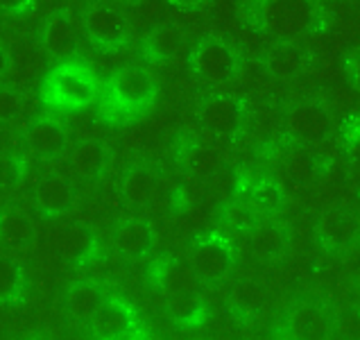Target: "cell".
I'll return each mask as SVG.
<instances>
[{
  "label": "cell",
  "instance_id": "6da1fadb",
  "mask_svg": "<svg viewBox=\"0 0 360 340\" xmlns=\"http://www.w3.org/2000/svg\"><path fill=\"white\" fill-rule=\"evenodd\" d=\"M159 87L154 77L139 66H127L109 75L100 91V118L111 127H125L146 116L154 105Z\"/></svg>",
  "mask_w": 360,
  "mask_h": 340
},
{
  "label": "cell",
  "instance_id": "7a4b0ae2",
  "mask_svg": "<svg viewBox=\"0 0 360 340\" xmlns=\"http://www.w3.org/2000/svg\"><path fill=\"white\" fill-rule=\"evenodd\" d=\"M100 96L98 77L82 59H59L41 80L39 98L48 113L73 116Z\"/></svg>",
  "mask_w": 360,
  "mask_h": 340
},
{
  "label": "cell",
  "instance_id": "3957f363",
  "mask_svg": "<svg viewBox=\"0 0 360 340\" xmlns=\"http://www.w3.org/2000/svg\"><path fill=\"white\" fill-rule=\"evenodd\" d=\"M256 18L267 37L290 44L315 30L317 7L313 0H259Z\"/></svg>",
  "mask_w": 360,
  "mask_h": 340
},
{
  "label": "cell",
  "instance_id": "277c9868",
  "mask_svg": "<svg viewBox=\"0 0 360 340\" xmlns=\"http://www.w3.org/2000/svg\"><path fill=\"white\" fill-rule=\"evenodd\" d=\"M191 68L193 73L209 84H222L236 73L233 50L220 39H202L191 48Z\"/></svg>",
  "mask_w": 360,
  "mask_h": 340
},
{
  "label": "cell",
  "instance_id": "5b68a950",
  "mask_svg": "<svg viewBox=\"0 0 360 340\" xmlns=\"http://www.w3.org/2000/svg\"><path fill=\"white\" fill-rule=\"evenodd\" d=\"M236 259L233 245L218 234L202 236L191 250V265L204 282H218L231 270Z\"/></svg>",
  "mask_w": 360,
  "mask_h": 340
},
{
  "label": "cell",
  "instance_id": "8992f818",
  "mask_svg": "<svg viewBox=\"0 0 360 340\" xmlns=\"http://www.w3.org/2000/svg\"><path fill=\"white\" fill-rule=\"evenodd\" d=\"M84 30L91 44L100 50L120 48L127 41V23L118 9L107 3H91L84 12Z\"/></svg>",
  "mask_w": 360,
  "mask_h": 340
},
{
  "label": "cell",
  "instance_id": "52a82bcc",
  "mask_svg": "<svg viewBox=\"0 0 360 340\" xmlns=\"http://www.w3.org/2000/svg\"><path fill=\"white\" fill-rule=\"evenodd\" d=\"M243 100L236 96L218 94L202 105V122L215 134H236L243 125Z\"/></svg>",
  "mask_w": 360,
  "mask_h": 340
},
{
  "label": "cell",
  "instance_id": "ba28073f",
  "mask_svg": "<svg viewBox=\"0 0 360 340\" xmlns=\"http://www.w3.org/2000/svg\"><path fill=\"white\" fill-rule=\"evenodd\" d=\"M331 127V118L324 107L315 102H304L285 113V132L297 141H315L322 139Z\"/></svg>",
  "mask_w": 360,
  "mask_h": 340
},
{
  "label": "cell",
  "instance_id": "9c48e42d",
  "mask_svg": "<svg viewBox=\"0 0 360 340\" xmlns=\"http://www.w3.org/2000/svg\"><path fill=\"white\" fill-rule=\"evenodd\" d=\"M55 247L57 252L70 263H84L89 261L94 252L98 250L96 234L82 222H68L59 227L55 234Z\"/></svg>",
  "mask_w": 360,
  "mask_h": 340
},
{
  "label": "cell",
  "instance_id": "30bf717a",
  "mask_svg": "<svg viewBox=\"0 0 360 340\" xmlns=\"http://www.w3.org/2000/svg\"><path fill=\"white\" fill-rule=\"evenodd\" d=\"M154 245V229L143 218H127L114 229V247L127 259H141Z\"/></svg>",
  "mask_w": 360,
  "mask_h": 340
},
{
  "label": "cell",
  "instance_id": "8fae6325",
  "mask_svg": "<svg viewBox=\"0 0 360 340\" xmlns=\"http://www.w3.org/2000/svg\"><path fill=\"white\" fill-rule=\"evenodd\" d=\"M25 146L39 157H55L66 146V132L53 116L37 118L25 130Z\"/></svg>",
  "mask_w": 360,
  "mask_h": 340
},
{
  "label": "cell",
  "instance_id": "7c38bea8",
  "mask_svg": "<svg viewBox=\"0 0 360 340\" xmlns=\"http://www.w3.org/2000/svg\"><path fill=\"white\" fill-rule=\"evenodd\" d=\"M105 302L107 297L96 282H77L64 295L66 311L77 322H91Z\"/></svg>",
  "mask_w": 360,
  "mask_h": 340
},
{
  "label": "cell",
  "instance_id": "4fadbf2b",
  "mask_svg": "<svg viewBox=\"0 0 360 340\" xmlns=\"http://www.w3.org/2000/svg\"><path fill=\"white\" fill-rule=\"evenodd\" d=\"M89 325H91V332L100 338H122L131 332L134 315L125 302L107 300Z\"/></svg>",
  "mask_w": 360,
  "mask_h": 340
},
{
  "label": "cell",
  "instance_id": "5bb4252c",
  "mask_svg": "<svg viewBox=\"0 0 360 340\" xmlns=\"http://www.w3.org/2000/svg\"><path fill=\"white\" fill-rule=\"evenodd\" d=\"M41 46L55 59L70 57L75 48V39H73L70 20L64 12H55L53 16H48L44 27H41Z\"/></svg>",
  "mask_w": 360,
  "mask_h": 340
},
{
  "label": "cell",
  "instance_id": "9a60e30c",
  "mask_svg": "<svg viewBox=\"0 0 360 340\" xmlns=\"http://www.w3.org/2000/svg\"><path fill=\"white\" fill-rule=\"evenodd\" d=\"M75 200L73 184L64 177H46L34 191L37 209L44 215H59L64 213Z\"/></svg>",
  "mask_w": 360,
  "mask_h": 340
},
{
  "label": "cell",
  "instance_id": "2e32d148",
  "mask_svg": "<svg viewBox=\"0 0 360 340\" xmlns=\"http://www.w3.org/2000/svg\"><path fill=\"white\" fill-rule=\"evenodd\" d=\"M157 191V172L150 166H131L120 180V193L131 207H146Z\"/></svg>",
  "mask_w": 360,
  "mask_h": 340
},
{
  "label": "cell",
  "instance_id": "e0dca14e",
  "mask_svg": "<svg viewBox=\"0 0 360 340\" xmlns=\"http://www.w3.org/2000/svg\"><path fill=\"white\" fill-rule=\"evenodd\" d=\"M107 163V152L98 141H79L70 152V168L79 180H96Z\"/></svg>",
  "mask_w": 360,
  "mask_h": 340
},
{
  "label": "cell",
  "instance_id": "ac0fdd59",
  "mask_svg": "<svg viewBox=\"0 0 360 340\" xmlns=\"http://www.w3.org/2000/svg\"><path fill=\"white\" fill-rule=\"evenodd\" d=\"M288 329L295 338H322L328 336V322L322 315V311H317L311 304L297 306L295 311L288 315Z\"/></svg>",
  "mask_w": 360,
  "mask_h": 340
},
{
  "label": "cell",
  "instance_id": "d6986e66",
  "mask_svg": "<svg viewBox=\"0 0 360 340\" xmlns=\"http://www.w3.org/2000/svg\"><path fill=\"white\" fill-rule=\"evenodd\" d=\"M181 39H184V34L177 27L170 25V23H163L159 27H154L148 34L146 44H143V48H141V55L150 61L168 59V57H172L174 50L179 48Z\"/></svg>",
  "mask_w": 360,
  "mask_h": 340
},
{
  "label": "cell",
  "instance_id": "ffe728a7",
  "mask_svg": "<svg viewBox=\"0 0 360 340\" xmlns=\"http://www.w3.org/2000/svg\"><path fill=\"white\" fill-rule=\"evenodd\" d=\"M200 275L193 270V265L184 263H166L161 267V286L170 291L172 295H184V293H198Z\"/></svg>",
  "mask_w": 360,
  "mask_h": 340
},
{
  "label": "cell",
  "instance_id": "44dd1931",
  "mask_svg": "<svg viewBox=\"0 0 360 340\" xmlns=\"http://www.w3.org/2000/svg\"><path fill=\"white\" fill-rule=\"evenodd\" d=\"M220 220H222V225H227L229 229L240 232V234H250L254 229V225L259 222L252 202H247L245 198H240V195L222 204V207H220Z\"/></svg>",
  "mask_w": 360,
  "mask_h": 340
},
{
  "label": "cell",
  "instance_id": "7402d4cb",
  "mask_svg": "<svg viewBox=\"0 0 360 340\" xmlns=\"http://www.w3.org/2000/svg\"><path fill=\"white\" fill-rule=\"evenodd\" d=\"M250 245L259 256H274L283 250L285 232L274 222H256L250 232Z\"/></svg>",
  "mask_w": 360,
  "mask_h": 340
},
{
  "label": "cell",
  "instance_id": "603a6c76",
  "mask_svg": "<svg viewBox=\"0 0 360 340\" xmlns=\"http://www.w3.org/2000/svg\"><path fill=\"white\" fill-rule=\"evenodd\" d=\"M168 311L170 315L177 320L179 325L193 327L202 320L204 315V304L195 293H184V295H172L168 302Z\"/></svg>",
  "mask_w": 360,
  "mask_h": 340
},
{
  "label": "cell",
  "instance_id": "cb8c5ba5",
  "mask_svg": "<svg viewBox=\"0 0 360 340\" xmlns=\"http://www.w3.org/2000/svg\"><path fill=\"white\" fill-rule=\"evenodd\" d=\"M25 286V275L20 270V265L12 261L9 256H5L0 263V300L3 304L16 302Z\"/></svg>",
  "mask_w": 360,
  "mask_h": 340
},
{
  "label": "cell",
  "instance_id": "d4e9b609",
  "mask_svg": "<svg viewBox=\"0 0 360 340\" xmlns=\"http://www.w3.org/2000/svg\"><path fill=\"white\" fill-rule=\"evenodd\" d=\"M247 202H252L254 207H261L265 211H276L281 207V191L276 189V184L267 182V180H261V182H252L250 184V191L245 195H240Z\"/></svg>",
  "mask_w": 360,
  "mask_h": 340
},
{
  "label": "cell",
  "instance_id": "484cf974",
  "mask_svg": "<svg viewBox=\"0 0 360 340\" xmlns=\"http://www.w3.org/2000/svg\"><path fill=\"white\" fill-rule=\"evenodd\" d=\"M270 70L279 80H292L302 70V55L300 50H295L292 46H285L281 50H276L270 59Z\"/></svg>",
  "mask_w": 360,
  "mask_h": 340
},
{
  "label": "cell",
  "instance_id": "4316f807",
  "mask_svg": "<svg viewBox=\"0 0 360 340\" xmlns=\"http://www.w3.org/2000/svg\"><path fill=\"white\" fill-rule=\"evenodd\" d=\"M27 234H30L27 225H25V220L20 218L18 213H5V218H3V236H5L7 243L20 245L27 239Z\"/></svg>",
  "mask_w": 360,
  "mask_h": 340
},
{
  "label": "cell",
  "instance_id": "83f0119b",
  "mask_svg": "<svg viewBox=\"0 0 360 340\" xmlns=\"http://www.w3.org/2000/svg\"><path fill=\"white\" fill-rule=\"evenodd\" d=\"M290 172L295 175L297 180H302V182H306V180H311V175H313V161H311V157L308 154H304V152H297V154H292L290 157Z\"/></svg>",
  "mask_w": 360,
  "mask_h": 340
},
{
  "label": "cell",
  "instance_id": "f1b7e54d",
  "mask_svg": "<svg viewBox=\"0 0 360 340\" xmlns=\"http://www.w3.org/2000/svg\"><path fill=\"white\" fill-rule=\"evenodd\" d=\"M349 159H352L356 166H360V137L349 146Z\"/></svg>",
  "mask_w": 360,
  "mask_h": 340
},
{
  "label": "cell",
  "instance_id": "f546056e",
  "mask_svg": "<svg viewBox=\"0 0 360 340\" xmlns=\"http://www.w3.org/2000/svg\"><path fill=\"white\" fill-rule=\"evenodd\" d=\"M172 3L177 5V7H181V9H193V7L202 5L204 0H172Z\"/></svg>",
  "mask_w": 360,
  "mask_h": 340
},
{
  "label": "cell",
  "instance_id": "4dcf8cb0",
  "mask_svg": "<svg viewBox=\"0 0 360 340\" xmlns=\"http://www.w3.org/2000/svg\"><path fill=\"white\" fill-rule=\"evenodd\" d=\"M352 77H354V82L360 87V57H356L354 61H352Z\"/></svg>",
  "mask_w": 360,
  "mask_h": 340
}]
</instances>
